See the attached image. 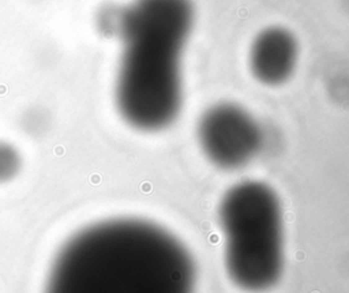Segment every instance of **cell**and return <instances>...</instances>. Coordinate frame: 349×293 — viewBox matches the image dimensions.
Masks as SVG:
<instances>
[{
    "instance_id": "cell-5",
    "label": "cell",
    "mask_w": 349,
    "mask_h": 293,
    "mask_svg": "<svg viewBox=\"0 0 349 293\" xmlns=\"http://www.w3.org/2000/svg\"><path fill=\"white\" fill-rule=\"evenodd\" d=\"M299 59V45L292 33L273 26L255 37L250 49V68L261 83L277 86L292 77Z\"/></svg>"
},
{
    "instance_id": "cell-6",
    "label": "cell",
    "mask_w": 349,
    "mask_h": 293,
    "mask_svg": "<svg viewBox=\"0 0 349 293\" xmlns=\"http://www.w3.org/2000/svg\"><path fill=\"white\" fill-rule=\"evenodd\" d=\"M22 168V157L15 146L0 140V183L12 180Z\"/></svg>"
},
{
    "instance_id": "cell-2",
    "label": "cell",
    "mask_w": 349,
    "mask_h": 293,
    "mask_svg": "<svg viewBox=\"0 0 349 293\" xmlns=\"http://www.w3.org/2000/svg\"><path fill=\"white\" fill-rule=\"evenodd\" d=\"M101 33L123 42L115 98L123 119L141 131L168 127L181 108V53L194 23L191 0H135L98 12Z\"/></svg>"
},
{
    "instance_id": "cell-4",
    "label": "cell",
    "mask_w": 349,
    "mask_h": 293,
    "mask_svg": "<svg viewBox=\"0 0 349 293\" xmlns=\"http://www.w3.org/2000/svg\"><path fill=\"white\" fill-rule=\"evenodd\" d=\"M198 138L206 157L224 169L245 165L262 146L256 120L241 106L229 102L211 106L202 115Z\"/></svg>"
},
{
    "instance_id": "cell-3",
    "label": "cell",
    "mask_w": 349,
    "mask_h": 293,
    "mask_svg": "<svg viewBox=\"0 0 349 293\" xmlns=\"http://www.w3.org/2000/svg\"><path fill=\"white\" fill-rule=\"evenodd\" d=\"M225 236V267L236 286L263 292L284 269L282 215L278 196L267 184L244 181L225 194L220 206Z\"/></svg>"
},
{
    "instance_id": "cell-1",
    "label": "cell",
    "mask_w": 349,
    "mask_h": 293,
    "mask_svg": "<svg viewBox=\"0 0 349 293\" xmlns=\"http://www.w3.org/2000/svg\"><path fill=\"white\" fill-rule=\"evenodd\" d=\"M186 247L161 226L111 218L85 226L59 250L44 293H194Z\"/></svg>"
}]
</instances>
